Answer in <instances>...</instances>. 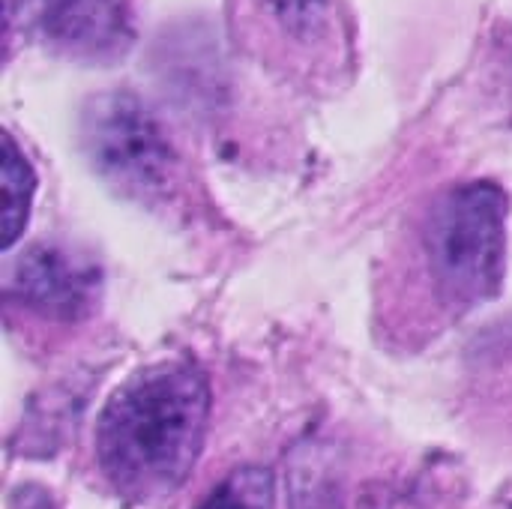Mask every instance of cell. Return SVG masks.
Wrapping results in <instances>:
<instances>
[{
  "instance_id": "52a82bcc",
  "label": "cell",
  "mask_w": 512,
  "mask_h": 509,
  "mask_svg": "<svg viewBox=\"0 0 512 509\" xmlns=\"http://www.w3.org/2000/svg\"><path fill=\"white\" fill-rule=\"evenodd\" d=\"M249 471L228 480L201 509H267V477L258 474L255 483H249Z\"/></svg>"
},
{
  "instance_id": "5b68a950",
  "label": "cell",
  "mask_w": 512,
  "mask_h": 509,
  "mask_svg": "<svg viewBox=\"0 0 512 509\" xmlns=\"http://www.w3.org/2000/svg\"><path fill=\"white\" fill-rule=\"evenodd\" d=\"M96 288V264L57 243L33 246L27 255H21L12 276V294L54 318H75L87 312Z\"/></svg>"
},
{
  "instance_id": "ba28073f",
  "label": "cell",
  "mask_w": 512,
  "mask_h": 509,
  "mask_svg": "<svg viewBox=\"0 0 512 509\" xmlns=\"http://www.w3.org/2000/svg\"><path fill=\"white\" fill-rule=\"evenodd\" d=\"M273 6L279 9V15H285L294 27L309 24L321 15L324 0H273Z\"/></svg>"
},
{
  "instance_id": "3957f363",
  "label": "cell",
  "mask_w": 512,
  "mask_h": 509,
  "mask_svg": "<svg viewBox=\"0 0 512 509\" xmlns=\"http://www.w3.org/2000/svg\"><path fill=\"white\" fill-rule=\"evenodd\" d=\"M84 147L117 186L150 192L165 183L171 150L150 111L129 93H108L84 111Z\"/></svg>"
},
{
  "instance_id": "7a4b0ae2",
  "label": "cell",
  "mask_w": 512,
  "mask_h": 509,
  "mask_svg": "<svg viewBox=\"0 0 512 509\" xmlns=\"http://www.w3.org/2000/svg\"><path fill=\"white\" fill-rule=\"evenodd\" d=\"M426 249L450 300L483 303L495 297L507 258V195L495 183H468L447 192L426 225Z\"/></svg>"
},
{
  "instance_id": "6da1fadb",
  "label": "cell",
  "mask_w": 512,
  "mask_h": 509,
  "mask_svg": "<svg viewBox=\"0 0 512 509\" xmlns=\"http://www.w3.org/2000/svg\"><path fill=\"white\" fill-rule=\"evenodd\" d=\"M207 420L210 384L195 363L165 360L138 369L99 417V468L126 501H162L195 471Z\"/></svg>"
},
{
  "instance_id": "8992f818",
  "label": "cell",
  "mask_w": 512,
  "mask_h": 509,
  "mask_svg": "<svg viewBox=\"0 0 512 509\" xmlns=\"http://www.w3.org/2000/svg\"><path fill=\"white\" fill-rule=\"evenodd\" d=\"M36 192V174L9 132H3V249H9L27 225Z\"/></svg>"
},
{
  "instance_id": "277c9868",
  "label": "cell",
  "mask_w": 512,
  "mask_h": 509,
  "mask_svg": "<svg viewBox=\"0 0 512 509\" xmlns=\"http://www.w3.org/2000/svg\"><path fill=\"white\" fill-rule=\"evenodd\" d=\"M36 33L60 51L105 57L129 45L126 0H27Z\"/></svg>"
}]
</instances>
